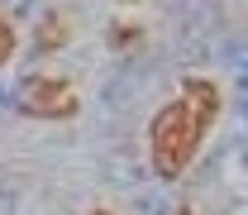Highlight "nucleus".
Masks as SVG:
<instances>
[{
  "mask_svg": "<svg viewBox=\"0 0 248 215\" xmlns=\"http://www.w3.org/2000/svg\"><path fill=\"white\" fill-rule=\"evenodd\" d=\"M182 215H191V211H182Z\"/></svg>",
  "mask_w": 248,
  "mask_h": 215,
  "instance_id": "obj_5",
  "label": "nucleus"
},
{
  "mask_svg": "<svg viewBox=\"0 0 248 215\" xmlns=\"http://www.w3.org/2000/svg\"><path fill=\"white\" fill-rule=\"evenodd\" d=\"M219 115V86L205 77H186L182 82V100L162 105L148 124V153L153 167L162 172V182H177L186 172V163L196 158L201 139L210 134V124Z\"/></svg>",
  "mask_w": 248,
  "mask_h": 215,
  "instance_id": "obj_1",
  "label": "nucleus"
},
{
  "mask_svg": "<svg viewBox=\"0 0 248 215\" xmlns=\"http://www.w3.org/2000/svg\"><path fill=\"white\" fill-rule=\"evenodd\" d=\"M10 53H15V29H10V19L0 15V62H10Z\"/></svg>",
  "mask_w": 248,
  "mask_h": 215,
  "instance_id": "obj_3",
  "label": "nucleus"
},
{
  "mask_svg": "<svg viewBox=\"0 0 248 215\" xmlns=\"http://www.w3.org/2000/svg\"><path fill=\"white\" fill-rule=\"evenodd\" d=\"M19 110L33 115V120H67V115H77V91L62 77L38 72V77L24 82V91H19Z\"/></svg>",
  "mask_w": 248,
  "mask_h": 215,
  "instance_id": "obj_2",
  "label": "nucleus"
},
{
  "mask_svg": "<svg viewBox=\"0 0 248 215\" xmlns=\"http://www.w3.org/2000/svg\"><path fill=\"white\" fill-rule=\"evenodd\" d=\"M91 215H115V211H91Z\"/></svg>",
  "mask_w": 248,
  "mask_h": 215,
  "instance_id": "obj_4",
  "label": "nucleus"
}]
</instances>
